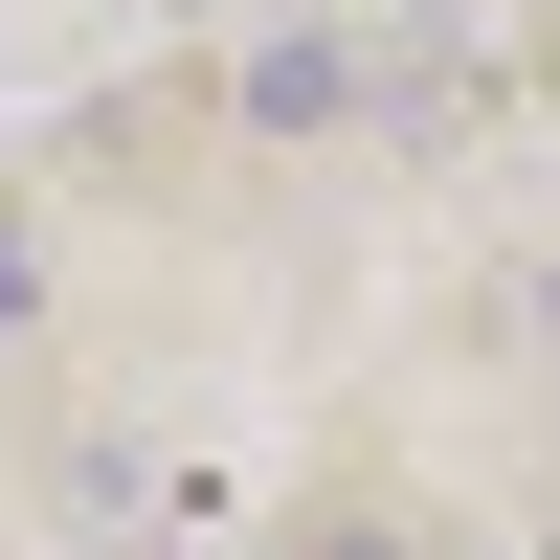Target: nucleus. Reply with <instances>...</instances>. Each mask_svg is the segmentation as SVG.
<instances>
[{
	"label": "nucleus",
	"instance_id": "f257e3e1",
	"mask_svg": "<svg viewBox=\"0 0 560 560\" xmlns=\"http://www.w3.org/2000/svg\"><path fill=\"white\" fill-rule=\"evenodd\" d=\"M247 113L314 135V113H359V68H337V45H247Z\"/></svg>",
	"mask_w": 560,
	"mask_h": 560
},
{
	"label": "nucleus",
	"instance_id": "f03ea898",
	"mask_svg": "<svg viewBox=\"0 0 560 560\" xmlns=\"http://www.w3.org/2000/svg\"><path fill=\"white\" fill-rule=\"evenodd\" d=\"M23 314H45V247H23V224H0V337H23Z\"/></svg>",
	"mask_w": 560,
	"mask_h": 560
},
{
	"label": "nucleus",
	"instance_id": "7ed1b4c3",
	"mask_svg": "<svg viewBox=\"0 0 560 560\" xmlns=\"http://www.w3.org/2000/svg\"><path fill=\"white\" fill-rule=\"evenodd\" d=\"M314 560H404V538H314Z\"/></svg>",
	"mask_w": 560,
	"mask_h": 560
}]
</instances>
